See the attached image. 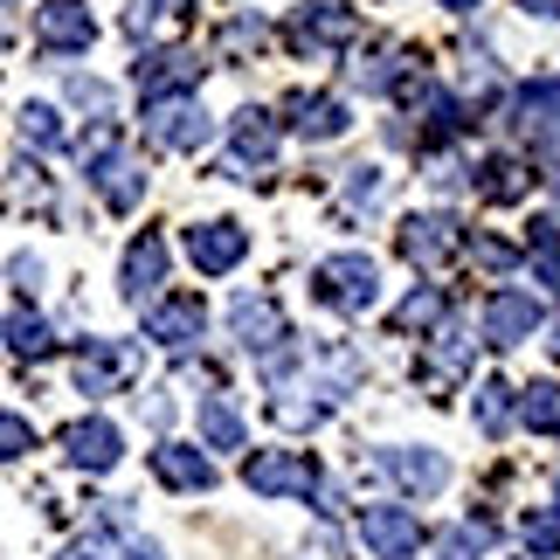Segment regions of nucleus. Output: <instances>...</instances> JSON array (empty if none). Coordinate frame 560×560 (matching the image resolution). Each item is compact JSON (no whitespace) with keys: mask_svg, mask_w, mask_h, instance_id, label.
<instances>
[{"mask_svg":"<svg viewBox=\"0 0 560 560\" xmlns=\"http://www.w3.org/2000/svg\"><path fill=\"white\" fill-rule=\"evenodd\" d=\"M83 180L97 187V201L112 208V214H132L145 201V160L125 153L112 125H97V132L83 139Z\"/></svg>","mask_w":560,"mask_h":560,"instance_id":"obj_1","label":"nucleus"},{"mask_svg":"<svg viewBox=\"0 0 560 560\" xmlns=\"http://www.w3.org/2000/svg\"><path fill=\"white\" fill-rule=\"evenodd\" d=\"M312 298H318L326 312H347V318L374 312V298H381V270H374V256H360V249L326 256V264L312 270Z\"/></svg>","mask_w":560,"mask_h":560,"instance_id":"obj_2","label":"nucleus"},{"mask_svg":"<svg viewBox=\"0 0 560 560\" xmlns=\"http://www.w3.org/2000/svg\"><path fill=\"white\" fill-rule=\"evenodd\" d=\"M512 132H526L533 139V166L553 180V194H560V77H547V83H533V91H520V104H512Z\"/></svg>","mask_w":560,"mask_h":560,"instance_id":"obj_3","label":"nucleus"},{"mask_svg":"<svg viewBox=\"0 0 560 560\" xmlns=\"http://www.w3.org/2000/svg\"><path fill=\"white\" fill-rule=\"evenodd\" d=\"M243 485L264 499H326V470L305 450H256L243 464Z\"/></svg>","mask_w":560,"mask_h":560,"instance_id":"obj_4","label":"nucleus"},{"mask_svg":"<svg viewBox=\"0 0 560 560\" xmlns=\"http://www.w3.org/2000/svg\"><path fill=\"white\" fill-rule=\"evenodd\" d=\"M145 139L166 145V153H201V145L214 139V118L194 97H153L145 104Z\"/></svg>","mask_w":560,"mask_h":560,"instance_id":"obj_5","label":"nucleus"},{"mask_svg":"<svg viewBox=\"0 0 560 560\" xmlns=\"http://www.w3.org/2000/svg\"><path fill=\"white\" fill-rule=\"evenodd\" d=\"M97 42V14L83 0H42L35 8V49L42 56H83Z\"/></svg>","mask_w":560,"mask_h":560,"instance_id":"obj_6","label":"nucleus"},{"mask_svg":"<svg viewBox=\"0 0 560 560\" xmlns=\"http://www.w3.org/2000/svg\"><path fill=\"white\" fill-rule=\"evenodd\" d=\"M284 35H291V49H312V56L318 49H347V42L360 35V14L347 8V0H305Z\"/></svg>","mask_w":560,"mask_h":560,"instance_id":"obj_7","label":"nucleus"},{"mask_svg":"<svg viewBox=\"0 0 560 560\" xmlns=\"http://www.w3.org/2000/svg\"><path fill=\"white\" fill-rule=\"evenodd\" d=\"M229 332L243 339L256 360H270V353H284V347H291L284 312H277V298H264V291H243V298L229 305Z\"/></svg>","mask_w":560,"mask_h":560,"instance_id":"obj_8","label":"nucleus"},{"mask_svg":"<svg viewBox=\"0 0 560 560\" xmlns=\"http://www.w3.org/2000/svg\"><path fill=\"white\" fill-rule=\"evenodd\" d=\"M360 540L374 560H416L422 553V520L408 505H360Z\"/></svg>","mask_w":560,"mask_h":560,"instance_id":"obj_9","label":"nucleus"},{"mask_svg":"<svg viewBox=\"0 0 560 560\" xmlns=\"http://www.w3.org/2000/svg\"><path fill=\"white\" fill-rule=\"evenodd\" d=\"M547 326V305L533 291H491L485 298V347H520Z\"/></svg>","mask_w":560,"mask_h":560,"instance_id":"obj_10","label":"nucleus"},{"mask_svg":"<svg viewBox=\"0 0 560 560\" xmlns=\"http://www.w3.org/2000/svg\"><path fill=\"white\" fill-rule=\"evenodd\" d=\"M160 284H166V235L145 229V235H132V249L118 264V298L125 305H153Z\"/></svg>","mask_w":560,"mask_h":560,"instance_id":"obj_11","label":"nucleus"},{"mask_svg":"<svg viewBox=\"0 0 560 560\" xmlns=\"http://www.w3.org/2000/svg\"><path fill=\"white\" fill-rule=\"evenodd\" d=\"M457 249H464V222H457V214H408V222H401V256L416 270H436Z\"/></svg>","mask_w":560,"mask_h":560,"instance_id":"obj_12","label":"nucleus"},{"mask_svg":"<svg viewBox=\"0 0 560 560\" xmlns=\"http://www.w3.org/2000/svg\"><path fill=\"white\" fill-rule=\"evenodd\" d=\"M139 97L153 104V97H194V83H201V56L194 49H153V56H139Z\"/></svg>","mask_w":560,"mask_h":560,"instance_id":"obj_13","label":"nucleus"},{"mask_svg":"<svg viewBox=\"0 0 560 560\" xmlns=\"http://www.w3.org/2000/svg\"><path fill=\"white\" fill-rule=\"evenodd\" d=\"M201 326H208V305L194 291H180V298H153V305H145V339H153V347H194V339H201Z\"/></svg>","mask_w":560,"mask_h":560,"instance_id":"obj_14","label":"nucleus"},{"mask_svg":"<svg viewBox=\"0 0 560 560\" xmlns=\"http://www.w3.org/2000/svg\"><path fill=\"white\" fill-rule=\"evenodd\" d=\"M187 256H194L201 277H222V270H235L249 256V229L243 222H194L187 229Z\"/></svg>","mask_w":560,"mask_h":560,"instance_id":"obj_15","label":"nucleus"},{"mask_svg":"<svg viewBox=\"0 0 560 560\" xmlns=\"http://www.w3.org/2000/svg\"><path fill=\"white\" fill-rule=\"evenodd\" d=\"M132 347H118V339H83L77 347V387L83 395H118L125 381H132Z\"/></svg>","mask_w":560,"mask_h":560,"instance_id":"obj_16","label":"nucleus"},{"mask_svg":"<svg viewBox=\"0 0 560 560\" xmlns=\"http://www.w3.org/2000/svg\"><path fill=\"white\" fill-rule=\"evenodd\" d=\"M62 457H70V470H112L125 457V436H118V422H104V416H83L62 429Z\"/></svg>","mask_w":560,"mask_h":560,"instance_id":"obj_17","label":"nucleus"},{"mask_svg":"<svg viewBox=\"0 0 560 560\" xmlns=\"http://www.w3.org/2000/svg\"><path fill=\"white\" fill-rule=\"evenodd\" d=\"M381 470L408 491V499H436V491L450 485V457H443V450H381Z\"/></svg>","mask_w":560,"mask_h":560,"instance_id":"obj_18","label":"nucleus"},{"mask_svg":"<svg viewBox=\"0 0 560 560\" xmlns=\"http://www.w3.org/2000/svg\"><path fill=\"white\" fill-rule=\"evenodd\" d=\"M56 560H166L145 533H132V526H91L83 540H70Z\"/></svg>","mask_w":560,"mask_h":560,"instance_id":"obj_19","label":"nucleus"},{"mask_svg":"<svg viewBox=\"0 0 560 560\" xmlns=\"http://www.w3.org/2000/svg\"><path fill=\"white\" fill-rule=\"evenodd\" d=\"M470 187H478V201H491V208H512V201H526V187H533V166H526V160H512V153H485L478 166H470Z\"/></svg>","mask_w":560,"mask_h":560,"instance_id":"obj_20","label":"nucleus"},{"mask_svg":"<svg viewBox=\"0 0 560 560\" xmlns=\"http://www.w3.org/2000/svg\"><path fill=\"white\" fill-rule=\"evenodd\" d=\"M153 478L166 491H214V464H208V450H194V443H160Z\"/></svg>","mask_w":560,"mask_h":560,"instance_id":"obj_21","label":"nucleus"},{"mask_svg":"<svg viewBox=\"0 0 560 560\" xmlns=\"http://www.w3.org/2000/svg\"><path fill=\"white\" fill-rule=\"evenodd\" d=\"M470 347H478L470 332L443 326V332H436V347H429V353L416 360V381H422V387H450V381H464V368H470Z\"/></svg>","mask_w":560,"mask_h":560,"instance_id":"obj_22","label":"nucleus"},{"mask_svg":"<svg viewBox=\"0 0 560 560\" xmlns=\"http://www.w3.org/2000/svg\"><path fill=\"white\" fill-rule=\"evenodd\" d=\"M284 112H291V132H305V139H339V132H347V104H339L332 91H318V97H291Z\"/></svg>","mask_w":560,"mask_h":560,"instance_id":"obj_23","label":"nucleus"},{"mask_svg":"<svg viewBox=\"0 0 560 560\" xmlns=\"http://www.w3.org/2000/svg\"><path fill=\"white\" fill-rule=\"evenodd\" d=\"M270 153H277V118L270 112H235V160H229V174H243V160H256V166H270Z\"/></svg>","mask_w":560,"mask_h":560,"instance_id":"obj_24","label":"nucleus"},{"mask_svg":"<svg viewBox=\"0 0 560 560\" xmlns=\"http://www.w3.org/2000/svg\"><path fill=\"white\" fill-rule=\"evenodd\" d=\"M56 347H62V339H56V326H49L42 312H28V305L8 312V353H14V360H49Z\"/></svg>","mask_w":560,"mask_h":560,"instance_id":"obj_25","label":"nucleus"},{"mask_svg":"<svg viewBox=\"0 0 560 560\" xmlns=\"http://www.w3.org/2000/svg\"><path fill=\"white\" fill-rule=\"evenodd\" d=\"M470 416H478L485 436H505L512 416H520V401H512V387H505V381H478V401H470Z\"/></svg>","mask_w":560,"mask_h":560,"instance_id":"obj_26","label":"nucleus"},{"mask_svg":"<svg viewBox=\"0 0 560 560\" xmlns=\"http://www.w3.org/2000/svg\"><path fill=\"white\" fill-rule=\"evenodd\" d=\"M450 312V298H443V284H416L401 298V312H395V332H429L436 318Z\"/></svg>","mask_w":560,"mask_h":560,"instance_id":"obj_27","label":"nucleus"},{"mask_svg":"<svg viewBox=\"0 0 560 560\" xmlns=\"http://www.w3.org/2000/svg\"><path fill=\"white\" fill-rule=\"evenodd\" d=\"M520 422L540 429V436H560V381H533L520 395Z\"/></svg>","mask_w":560,"mask_h":560,"instance_id":"obj_28","label":"nucleus"},{"mask_svg":"<svg viewBox=\"0 0 560 560\" xmlns=\"http://www.w3.org/2000/svg\"><path fill=\"white\" fill-rule=\"evenodd\" d=\"M201 436H208V450H243V416L222 395H201Z\"/></svg>","mask_w":560,"mask_h":560,"instance_id":"obj_29","label":"nucleus"},{"mask_svg":"<svg viewBox=\"0 0 560 560\" xmlns=\"http://www.w3.org/2000/svg\"><path fill=\"white\" fill-rule=\"evenodd\" d=\"M520 540H526L533 560H553L560 553V505H533L520 520Z\"/></svg>","mask_w":560,"mask_h":560,"instance_id":"obj_30","label":"nucleus"},{"mask_svg":"<svg viewBox=\"0 0 560 560\" xmlns=\"http://www.w3.org/2000/svg\"><path fill=\"white\" fill-rule=\"evenodd\" d=\"M21 139L42 145V153H56V145L70 139V132H62V118L49 112V104H21Z\"/></svg>","mask_w":560,"mask_h":560,"instance_id":"obj_31","label":"nucleus"},{"mask_svg":"<svg viewBox=\"0 0 560 560\" xmlns=\"http://www.w3.org/2000/svg\"><path fill=\"white\" fill-rule=\"evenodd\" d=\"M62 91H70L77 112H91L97 125H112V83H97V77H70Z\"/></svg>","mask_w":560,"mask_h":560,"instance_id":"obj_32","label":"nucleus"},{"mask_svg":"<svg viewBox=\"0 0 560 560\" xmlns=\"http://www.w3.org/2000/svg\"><path fill=\"white\" fill-rule=\"evenodd\" d=\"M28 450H35V429H28V416L0 408V464H21Z\"/></svg>","mask_w":560,"mask_h":560,"instance_id":"obj_33","label":"nucleus"},{"mask_svg":"<svg viewBox=\"0 0 560 560\" xmlns=\"http://www.w3.org/2000/svg\"><path fill=\"white\" fill-rule=\"evenodd\" d=\"M381 194H387V174H381V166H353V180H347V201H353V208H374Z\"/></svg>","mask_w":560,"mask_h":560,"instance_id":"obj_34","label":"nucleus"},{"mask_svg":"<svg viewBox=\"0 0 560 560\" xmlns=\"http://www.w3.org/2000/svg\"><path fill=\"white\" fill-rule=\"evenodd\" d=\"M478 264H485V270H499V277H505L512 264H520V256H512V243H491V235H478Z\"/></svg>","mask_w":560,"mask_h":560,"instance_id":"obj_35","label":"nucleus"},{"mask_svg":"<svg viewBox=\"0 0 560 560\" xmlns=\"http://www.w3.org/2000/svg\"><path fill=\"white\" fill-rule=\"evenodd\" d=\"M222 49H264V21H235L222 35Z\"/></svg>","mask_w":560,"mask_h":560,"instance_id":"obj_36","label":"nucleus"},{"mask_svg":"<svg viewBox=\"0 0 560 560\" xmlns=\"http://www.w3.org/2000/svg\"><path fill=\"white\" fill-rule=\"evenodd\" d=\"M8 277H14V291H35V284H42V264H35V256H14Z\"/></svg>","mask_w":560,"mask_h":560,"instance_id":"obj_37","label":"nucleus"},{"mask_svg":"<svg viewBox=\"0 0 560 560\" xmlns=\"http://www.w3.org/2000/svg\"><path fill=\"white\" fill-rule=\"evenodd\" d=\"M520 8H526V14H540V21H553V14H560V0H520Z\"/></svg>","mask_w":560,"mask_h":560,"instance_id":"obj_38","label":"nucleus"},{"mask_svg":"<svg viewBox=\"0 0 560 560\" xmlns=\"http://www.w3.org/2000/svg\"><path fill=\"white\" fill-rule=\"evenodd\" d=\"M153 8H160V14H187V0H153Z\"/></svg>","mask_w":560,"mask_h":560,"instance_id":"obj_39","label":"nucleus"},{"mask_svg":"<svg viewBox=\"0 0 560 560\" xmlns=\"http://www.w3.org/2000/svg\"><path fill=\"white\" fill-rule=\"evenodd\" d=\"M443 8H450V14H470V8H478V0H443Z\"/></svg>","mask_w":560,"mask_h":560,"instance_id":"obj_40","label":"nucleus"},{"mask_svg":"<svg viewBox=\"0 0 560 560\" xmlns=\"http://www.w3.org/2000/svg\"><path fill=\"white\" fill-rule=\"evenodd\" d=\"M553 353H560V339H553Z\"/></svg>","mask_w":560,"mask_h":560,"instance_id":"obj_41","label":"nucleus"},{"mask_svg":"<svg viewBox=\"0 0 560 560\" xmlns=\"http://www.w3.org/2000/svg\"><path fill=\"white\" fill-rule=\"evenodd\" d=\"M8 8H14V0H8Z\"/></svg>","mask_w":560,"mask_h":560,"instance_id":"obj_42","label":"nucleus"}]
</instances>
